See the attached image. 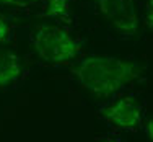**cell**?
Instances as JSON below:
<instances>
[{
  "label": "cell",
  "mask_w": 153,
  "mask_h": 142,
  "mask_svg": "<svg viewBox=\"0 0 153 142\" xmlns=\"http://www.w3.org/2000/svg\"><path fill=\"white\" fill-rule=\"evenodd\" d=\"M70 75L82 88L96 98L117 95L148 78L145 65L116 56L82 57L70 69Z\"/></svg>",
  "instance_id": "6da1fadb"
},
{
  "label": "cell",
  "mask_w": 153,
  "mask_h": 142,
  "mask_svg": "<svg viewBox=\"0 0 153 142\" xmlns=\"http://www.w3.org/2000/svg\"><path fill=\"white\" fill-rule=\"evenodd\" d=\"M30 41L38 57L46 64H68L83 54L82 41L57 25H36Z\"/></svg>",
  "instance_id": "7a4b0ae2"
},
{
  "label": "cell",
  "mask_w": 153,
  "mask_h": 142,
  "mask_svg": "<svg viewBox=\"0 0 153 142\" xmlns=\"http://www.w3.org/2000/svg\"><path fill=\"white\" fill-rule=\"evenodd\" d=\"M98 118L109 127L126 132H140L143 126L145 105L132 93L119 95L98 110Z\"/></svg>",
  "instance_id": "3957f363"
},
{
  "label": "cell",
  "mask_w": 153,
  "mask_h": 142,
  "mask_svg": "<svg viewBox=\"0 0 153 142\" xmlns=\"http://www.w3.org/2000/svg\"><path fill=\"white\" fill-rule=\"evenodd\" d=\"M100 16L121 36H134L140 28L138 0H94Z\"/></svg>",
  "instance_id": "277c9868"
},
{
  "label": "cell",
  "mask_w": 153,
  "mask_h": 142,
  "mask_svg": "<svg viewBox=\"0 0 153 142\" xmlns=\"http://www.w3.org/2000/svg\"><path fill=\"white\" fill-rule=\"evenodd\" d=\"M23 74V62L20 56L8 47H0V90L15 85Z\"/></svg>",
  "instance_id": "5b68a950"
},
{
  "label": "cell",
  "mask_w": 153,
  "mask_h": 142,
  "mask_svg": "<svg viewBox=\"0 0 153 142\" xmlns=\"http://www.w3.org/2000/svg\"><path fill=\"white\" fill-rule=\"evenodd\" d=\"M72 0H42V13L44 18H60L65 16L70 10Z\"/></svg>",
  "instance_id": "8992f818"
},
{
  "label": "cell",
  "mask_w": 153,
  "mask_h": 142,
  "mask_svg": "<svg viewBox=\"0 0 153 142\" xmlns=\"http://www.w3.org/2000/svg\"><path fill=\"white\" fill-rule=\"evenodd\" d=\"M38 3L39 0H0L2 7L13 8V10H23V12H30Z\"/></svg>",
  "instance_id": "52a82bcc"
},
{
  "label": "cell",
  "mask_w": 153,
  "mask_h": 142,
  "mask_svg": "<svg viewBox=\"0 0 153 142\" xmlns=\"http://www.w3.org/2000/svg\"><path fill=\"white\" fill-rule=\"evenodd\" d=\"M12 39V25L0 15V46Z\"/></svg>",
  "instance_id": "ba28073f"
},
{
  "label": "cell",
  "mask_w": 153,
  "mask_h": 142,
  "mask_svg": "<svg viewBox=\"0 0 153 142\" xmlns=\"http://www.w3.org/2000/svg\"><path fill=\"white\" fill-rule=\"evenodd\" d=\"M143 18H145V26L152 30V25H153V0H145Z\"/></svg>",
  "instance_id": "9c48e42d"
},
{
  "label": "cell",
  "mask_w": 153,
  "mask_h": 142,
  "mask_svg": "<svg viewBox=\"0 0 153 142\" xmlns=\"http://www.w3.org/2000/svg\"><path fill=\"white\" fill-rule=\"evenodd\" d=\"M142 129H145V134H147V142H152L153 141V121H152V118L145 116V121H143Z\"/></svg>",
  "instance_id": "30bf717a"
},
{
  "label": "cell",
  "mask_w": 153,
  "mask_h": 142,
  "mask_svg": "<svg viewBox=\"0 0 153 142\" xmlns=\"http://www.w3.org/2000/svg\"><path fill=\"white\" fill-rule=\"evenodd\" d=\"M96 142H126V141L119 139V137H112V136H106V137H101V139H98Z\"/></svg>",
  "instance_id": "8fae6325"
}]
</instances>
